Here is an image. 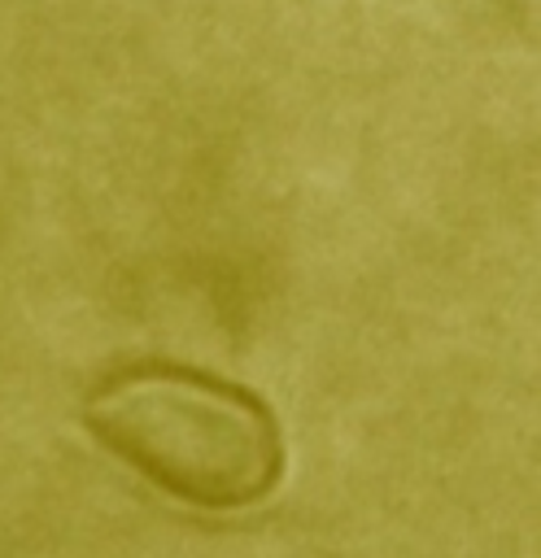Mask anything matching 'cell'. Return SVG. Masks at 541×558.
I'll return each mask as SVG.
<instances>
[{"label": "cell", "mask_w": 541, "mask_h": 558, "mask_svg": "<svg viewBox=\"0 0 541 558\" xmlns=\"http://www.w3.org/2000/svg\"><path fill=\"white\" fill-rule=\"evenodd\" d=\"M83 418L105 449L205 510L253 506L279 480L275 414L249 388L192 366H122L87 392Z\"/></svg>", "instance_id": "obj_1"}]
</instances>
